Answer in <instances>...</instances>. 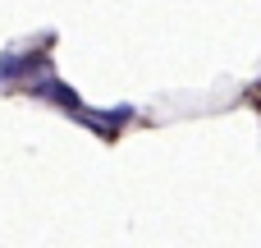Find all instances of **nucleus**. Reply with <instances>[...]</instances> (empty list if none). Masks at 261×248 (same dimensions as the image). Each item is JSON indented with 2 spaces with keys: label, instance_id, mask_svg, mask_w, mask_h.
<instances>
[{
  "label": "nucleus",
  "instance_id": "obj_1",
  "mask_svg": "<svg viewBox=\"0 0 261 248\" xmlns=\"http://www.w3.org/2000/svg\"><path fill=\"white\" fill-rule=\"evenodd\" d=\"M32 74H46V41H41V51H28V55H18V51H5L0 55V83L32 78Z\"/></svg>",
  "mask_w": 261,
  "mask_h": 248
},
{
  "label": "nucleus",
  "instance_id": "obj_2",
  "mask_svg": "<svg viewBox=\"0 0 261 248\" xmlns=\"http://www.w3.org/2000/svg\"><path fill=\"white\" fill-rule=\"evenodd\" d=\"M32 97H41V101H55V106H64L69 115H78V110H83V101H78V92H73L69 83H60V78H50V74H41V78L32 83Z\"/></svg>",
  "mask_w": 261,
  "mask_h": 248
}]
</instances>
